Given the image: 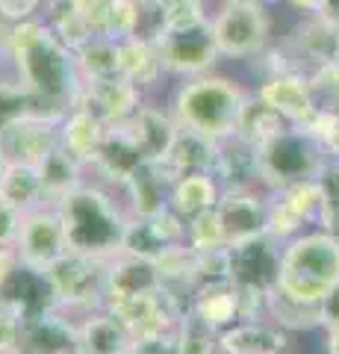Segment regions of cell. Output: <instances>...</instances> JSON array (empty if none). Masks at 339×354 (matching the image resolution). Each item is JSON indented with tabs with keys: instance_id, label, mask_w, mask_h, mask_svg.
Returning a JSON list of instances; mask_svg holds the SVG:
<instances>
[{
	"instance_id": "1",
	"label": "cell",
	"mask_w": 339,
	"mask_h": 354,
	"mask_svg": "<svg viewBox=\"0 0 339 354\" xmlns=\"http://www.w3.org/2000/svg\"><path fill=\"white\" fill-rule=\"evenodd\" d=\"M3 48L15 65V77L39 97L50 118L62 121L71 106H77L83 92L77 57L68 44L59 41L45 18L12 24L6 30Z\"/></svg>"
},
{
	"instance_id": "2",
	"label": "cell",
	"mask_w": 339,
	"mask_h": 354,
	"mask_svg": "<svg viewBox=\"0 0 339 354\" xmlns=\"http://www.w3.org/2000/svg\"><path fill=\"white\" fill-rule=\"evenodd\" d=\"M53 207L65 221L71 251L89 254L97 260H113L115 254H122L130 213L106 186L86 180Z\"/></svg>"
},
{
	"instance_id": "3",
	"label": "cell",
	"mask_w": 339,
	"mask_h": 354,
	"mask_svg": "<svg viewBox=\"0 0 339 354\" xmlns=\"http://www.w3.org/2000/svg\"><path fill=\"white\" fill-rule=\"evenodd\" d=\"M248 101L251 95L231 77L201 74L177 86L171 97V115L183 130H195L213 142H222L239 130Z\"/></svg>"
},
{
	"instance_id": "4",
	"label": "cell",
	"mask_w": 339,
	"mask_h": 354,
	"mask_svg": "<svg viewBox=\"0 0 339 354\" xmlns=\"http://www.w3.org/2000/svg\"><path fill=\"white\" fill-rule=\"evenodd\" d=\"M339 283V236L327 230L298 234L283 245L278 286L283 295L304 304H322Z\"/></svg>"
},
{
	"instance_id": "5",
	"label": "cell",
	"mask_w": 339,
	"mask_h": 354,
	"mask_svg": "<svg viewBox=\"0 0 339 354\" xmlns=\"http://www.w3.org/2000/svg\"><path fill=\"white\" fill-rule=\"evenodd\" d=\"M331 157L319 139H313L304 127H289L280 136L269 139L266 145H260V174L266 192H278L287 186L316 180L322 171V165Z\"/></svg>"
},
{
	"instance_id": "6",
	"label": "cell",
	"mask_w": 339,
	"mask_h": 354,
	"mask_svg": "<svg viewBox=\"0 0 339 354\" xmlns=\"http://www.w3.org/2000/svg\"><path fill=\"white\" fill-rule=\"evenodd\" d=\"M218 53L227 59H251L269 48L271 21L266 6L248 0H222L210 12Z\"/></svg>"
},
{
	"instance_id": "7",
	"label": "cell",
	"mask_w": 339,
	"mask_h": 354,
	"mask_svg": "<svg viewBox=\"0 0 339 354\" xmlns=\"http://www.w3.org/2000/svg\"><path fill=\"white\" fill-rule=\"evenodd\" d=\"M48 283L53 292V301L65 313H92L104 307L106 298V260L89 257V254L68 251L62 260H57L48 269Z\"/></svg>"
},
{
	"instance_id": "8",
	"label": "cell",
	"mask_w": 339,
	"mask_h": 354,
	"mask_svg": "<svg viewBox=\"0 0 339 354\" xmlns=\"http://www.w3.org/2000/svg\"><path fill=\"white\" fill-rule=\"evenodd\" d=\"M154 39L159 44L166 71L186 77V80L210 74L213 65L222 59L210 18L195 21V24H183V27H159L154 32Z\"/></svg>"
},
{
	"instance_id": "9",
	"label": "cell",
	"mask_w": 339,
	"mask_h": 354,
	"mask_svg": "<svg viewBox=\"0 0 339 354\" xmlns=\"http://www.w3.org/2000/svg\"><path fill=\"white\" fill-rule=\"evenodd\" d=\"M15 251H18L24 269L48 274L50 266L71 251L59 209L53 204H48V207H39V209H32V213H27L24 221H21Z\"/></svg>"
},
{
	"instance_id": "10",
	"label": "cell",
	"mask_w": 339,
	"mask_h": 354,
	"mask_svg": "<svg viewBox=\"0 0 339 354\" xmlns=\"http://www.w3.org/2000/svg\"><path fill=\"white\" fill-rule=\"evenodd\" d=\"M218 221L224 230V245L239 248L245 242L266 236L269 225V195L262 192H222L215 204Z\"/></svg>"
},
{
	"instance_id": "11",
	"label": "cell",
	"mask_w": 339,
	"mask_h": 354,
	"mask_svg": "<svg viewBox=\"0 0 339 354\" xmlns=\"http://www.w3.org/2000/svg\"><path fill=\"white\" fill-rule=\"evenodd\" d=\"M183 301L174 292H168L166 286H159L154 292L136 295L130 301L113 307V313L127 325V330L136 337H148V334H162V330H174L180 325V319L186 313Z\"/></svg>"
},
{
	"instance_id": "12",
	"label": "cell",
	"mask_w": 339,
	"mask_h": 354,
	"mask_svg": "<svg viewBox=\"0 0 339 354\" xmlns=\"http://www.w3.org/2000/svg\"><path fill=\"white\" fill-rule=\"evenodd\" d=\"M213 177L222 186V192H260L262 174H260V148L254 142L242 139L239 133L215 142V162Z\"/></svg>"
},
{
	"instance_id": "13",
	"label": "cell",
	"mask_w": 339,
	"mask_h": 354,
	"mask_svg": "<svg viewBox=\"0 0 339 354\" xmlns=\"http://www.w3.org/2000/svg\"><path fill=\"white\" fill-rule=\"evenodd\" d=\"M180 242H186V221L168 207L159 216H130L122 254H136V257L157 263L168 248L180 245Z\"/></svg>"
},
{
	"instance_id": "14",
	"label": "cell",
	"mask_w": 339,
	"mask_h": 354,
	"mask_svg": "<svg viewBox=\"0 0 339 354\" xmlns=\"http://www.w3.org/2000/svg\"><path fill=\"white\" fill-rule=\"evenodd\" d=\"M257 97H262L269 106H275L295 127H304L319 109V101H316V92L310 86V74L304 71L266 77L262 86L257 88Z\"/></svg>"
},
{
	"instance_id": "15",
	"label": "cell",
	"mask_w": 339,
	"mask_h": 354,
	"mask_svg": "<svg viewBox=\"0 0 339 354\" xmlns=\"http://www.w3.org/2000/svg\"><path fill=\"white\" fill-rule=\"evenodd\" d=\"M77 104L95 109L106 124H127L136 115V109L145 104V97H142V88L136 83L115 74V77H104V80H83V92Z\"/></svg>"
},
{
	"instance_id": "16",
	"label": "cell",
	"mask_w": 339,
	"mask_h": 354,
	"mask_svg": "<svg viewBox=\"0 0 339 354\" xmlns=\"http://www.w3.org/2000/svg\"><path fill=\"white\" fill-rule=\"evenodd\" d=\"M162 286L159 269L154 260L136 257V254H115L113 260H106V298L104 307L113 310L118 304L130 301L136 295L154 292Z\"/></svg>"
},
{
	"instance_id": "17",
	"label": "cell",
	"mask_w": 339,
	"mask_h": 354,
	"mask_svg": "<svg viewBox=\"0 0 339 354\" xmlns=\"http://www.w3.org/2000/svg\"><path fill=\"white\" fill-rule=\"evenodd\" d=\"M283 260V242L271 239L269 234L254 242H245L239 248H231L233 281L242 286H257L262 292H271L278 286Z\"/></svg>"
},
{
	"instance_id": "18",
	"label": "cell",
	"mask_w": 339,
	"mask_h": 354,
	"mask_svg": "<svg viewBox=\"0 0 339 354\" xmlns=\"http://www.w3.org/2000/svg\"><path fill=\"white\" fill-rule=\"evenodd\" d=\"M171 186H174V180L168 177V171L162 169V162L145 160L122 183L127 213L130 216H142V218L145 216H159L162 209H168Z\"/></svg>"
},
{
	"instance_id": "19",
	"label": "cell",
	"mask_w": 339,
	"mask_h": 354,
	"mask_svg": "<svg viewBox=\"0 0 339 354\" xmlns=\"http://www.w3.org/2000/svg\"><path fill=\"white\" fill-rule=\"evenodd\" d=\"M59 145V118H27L6 130L0 136V148H3L9 162H24V165H39L48 153Z\"/></svg>"
},
{
	"instance_id": "20",
	"label": "cell",
	"mask_w": 339,
	"mask_h": 354,
	"mask_svg": "<svg viewBox=\"0 0 339 354\" xmlns=\"http://www.w3.org/2000/svg\"><path fill=\"white\" fill-rule=\"evenodd\" d=\"M142 162H145V153H142L130 127L127 124H109L104 145L97 151V157L92 160L89 169L95 174H101L106 183H115L118 189H122V183L139 169Z\"/></svg>"
},
{
	"instance_id": "21",
	"label": "cell",
	"mask_w": 339,
	"mask_h": 354,
	"mask_svg": "<svg viewBox=\"0 0 339 354\" xmlns=\"http://www.w3.org/2000/svg\"><path fill=\"white\" fill-rule=\"evenodd\" d=\"M127 127L133 133V139L139 142L145 160H154V162H162L168 157L174 139H177V133H180V124L174 121L171 109L166 113L162 106H154L148 101L136 109V115L127 121Z\"/></svg>"
},
{
	"instance_id": "22",
	"label": "cell",
	"mask_w": 339,
	"mask_h": 354,
	"mask_svg": "<svg viewBox=\"0 0 339 354\" xmlns=\"http://www.w3.org/2000/svg\"><path fill=\"white\" fill-rule=\"evenodd\" d=\"M109 124L89 106H71L65 118L59 121V145L65 151H71L77 160H83L86 165H92V160L97 157L104 139H106Z\"/></svg>"
},
{
	"instance_id": "23",
	"label": "cell",
	"mask_w": 339,
	"mask_h": 354,
	"mask_svg": "<svg viewBox=\"0 0 339 354\" xmlns=\"http://www.w3.org/2000/svg\"><path fill=\"white\" fill-rule=\"evenodd\" d=\"M118 71L130 83H136L142 92L157 86L162 74H168L159 53V44L148 32H136V36L118 41Z\"/></svg>"
},
{
	"instance_id": "24",
	"label": "cell",
	"mask_w": 339,
	"mask_h": 354,
	"mask_svg": "<svg viewBox=\"0 0 339 354\" xmlns=\"http://www.w3.org/2000/svg\"><path fill=\"white\" fill-rule=\"evenodd\" d=\"M189 310L195 316H201L213 330L222 334L224 328H231L236 322H245L242 313V286L236 281L227 283H215V286H204L192 295Z\"/></svg>"
},
{
	"instance_id": "25",
	"label": "cell",
	"mask_w": 339,
	"mask_h": 354,
	"mask_svg": "<svg viewBox=\"0 0 339 354\" xmlns=\"http://www.w3.org/2000/svg\"><path fill=\"white\" fill-rule=\"evenodd\" d=\"M287 348L283 328L266 319H248L236 322L218 334V354H269Z\"/></svg>"
},
{
	"instance_id": "26",
	"label": "cell",
	"mask_w": 339,
	"mask_h": 354,
	"mask_svg": "<svg viewBox=\"0 0 339 354\" xmlns=\"http://www.w3.org/2000/svg\"><path fill=\"white\" fill-rule=\"evenodd\" d=\"M133 334L113 310H92L80 322V351L83 354H127Z\"/></svg>"
},
{
	"instance_id": "27",
	"label": "cell",
	"mask_w": 339,
	"mask_h": 354,
	"mask_svg": "<svg viewBox=\"0 0 339 354\" xmlns=\"http://www.w3.org/2000/svg\"><path fill=\"white\" fill-rule=\"evenodd\" d=\"M213 162H215V142L201 136V133H195V130L180 127L168 157L162 160V169L168 171L171 180H180L186 174L213 171Z\"/></svg>"
},
{
	"instance_id": "28",
	"label": "cell",
	"mask_w": 339,
	"mask_h": 354,
	"mask_svg": "<svg viewBox=\"0 0 339 354\" xmlns=\"http://www.w3.org/2000/svg\"><path fill=\"white\" fill-rule=\"evenodd\" d=\"M222 198V186L213 177V171H198V174H186L180 180H174L168 207L177 213L183 221H189L192 216L213 209Z\"/></svg>"
},
{
	"instance_id": "29",
	"label": "cell",
	"mask_w": 339,
	"mask_h": 354,
	"mask_svg": "<svg viewBox=\"0 0 339 354\" xmlns=\"http://www.w3.org/2000/svg\"><path fill=\"white\" fill-rule=\"evenodd\" d=\"M336 39H339V30L333 24H327L322 15H307V21H301L292 30L287 44L292 48L295 57L313 62L316 68V65L331 62L336 57Z\"/></svg>"
},
{
	"instance_id": "30",
	"label": "cell",
	"mask_w": 339,
	"mask_h": 354,
	"mask_svg": "<svg viewBox=\"0 0 339 354\" xmlns=\"http://www.w3.org/2000/svg\"><path fill=\"white\" fill-rule=\"evenodd\" d=\"M86 165L83 160H77L71 151H65L62 145H57L45 160L39 162V174H41V183H45V192H48V204H57L59 198H65L68 192H74L77 186L86 183Z\"/></svg>"
},
{
	"instance_id": "31",
	"label": "cell",
	"mask_w": 339,
	"mask_h": 354,
	"mask_svg": "<svg viewBox=\"0 0 339 354\" xmlns=\"http://www.w3.org/2000/svg\"><path fill=\"white\" fill-rule=\"evenodd\" d=\"M0 195L12 207H18L24 216L39 207H48V192H45V183H41L39 165L9 162L3 180H0Z\"/></svg>"
},
{
	"instance_id": "32",
	"label": "cell",
	"mask_w": 339,
	"mask_h": 354,
	"mask_svg": "<svg viewBox=\"0 0 339 354\" xmlns=\"http://www.w3.org/2000/svg\"><path fill=\"white\" fill-rule=\"evenodd\" d=\"M266 316L283 330H313V328H325V316H322V304H304L295 298L283 295L280 290L269 292V307Z\"/></svg>"
},
{
	"instance_id": "33",
	"label": "cell",
	"mask_w": 339,
	"mask_h": 354,
	"mask_svg": "<svg viewBox=\"0 0 339 354\" xmlns=\"http://www.w3.org/2000/svg\"><path fill=\"white\" fill-rule=\"evenodd\" d=\"M36 115L50 118L45 109H41L39 97L32 95L18 77L0 80V136H3L6 130H12L15 124H21V121L36 118Z\"/></svg>"
},
{
	"instance_id": "34",
	"label": "cell",
	"mask_w": 339,
	"mask_h": 354,
	"mask_svg": "<svg viewBox=\"0 0 339 354\" xmlns=\"http://www.w3.org/2000/svg\"><path fill=\"white\" fill-rule=\"evenodd\" d=\"M292 124L287 118H283L275 106H269L262 97L257 95H251V101L245 106V113H242V121H239V136L248 139V142H254V145H266L269 139H275L280 136L283 130H289Z\"/></svg>"
},
{
	"instance_id": "35",
	"label": "cell",
	"mask_w": 339,
	"mask_h": 354,
	"mask_svg": "<svg viewBox=\"0 0 339 354\" xmlns=\"http://www.w3.org/2000/svg\"><path fill=\"white\" fill-rule=\"evenodd\" d=\"M45 21L59 36V41H65L71 50H80L86 41L95 39V30L86 24V18L80 15V9L74 6V0H48Z\"/></svg>"
},
{
	"instance_id": "36",
	"label": "cell",
	"mask_w": 339,
	"mask_h": 354,
	"mask_svg": "<svg viewBox=\"0 0 339 354\" xmlns=\"http://www.w3.org/2000/svg\"><path fill=\"white\" fill-rule=\"evenodd\" d=\"M77 57V68L83 80H104V77H115L118 71V41L106 36H95L74 50Z\"/></svg>"
},
{
	"instance_id": "37",
	"label": "cell",
	"mask_w": 339,
	"mask_h": 354,
	"mask_svg": "<svg viewBox=\"0 0 339 354\" xmlns=\"http://www.w3.org/2000/svg\"><path fill=\"white\" fill-rule=\"evenodd\" d=\"M177 334L180 354H218V330H213L201 316L186 310L180 325L174 328Z\"/></svg>"
},
{
	"instance_id": "38",
	"label": "cell",
	"mask_w": 339,
	"mask_h": 354,
	"mask_svg": "<svg viewBox=\"0 0 339 354\" xmlns=\"http://www.w3.org/2000/svg\"><path fill=\"white\" fill-rule=\"evenodd\" d=\"M186 242L195 251H215V248H227L224 245V230L222 221H218L215 207L206 209V213H198L186 221Z\"/></svg>"
},
{
	"instance_id": "39",
	"label": "cell",
	"mask_w": 339,
	"mask_h": 354,
	"mask_svg": "<svg viewBox=\"0 0 339 354\" xmlns=\"http://www.w3.org/2000/svg\"><path fill=\"white\" fill-rule=\"evenodd\" d=\"M21 330H24V313H21V307L0 295V354L21 351Z\"/></svg>"
},
{
	"instance_id": "40",
	"label": "cell",
	"mask_w": 339,
	"mask_h": 354,
	"mask_svg": "<svg viewBox=\"0 0 339 354\" xmlns=\"http://www.w3.org/2000/svg\"><path fill=\"white\" fill-rule=\"evenodd\" d=\"M310 86L316 92V101L319 106H331L339 109V62H322L310 71Z\"/></svg>"
},
{
	"instance_id": "41",
	"label": "cell",
	"mask_w": 339,
	"mask_h": 354,
	"mask_svg": "<svg viewBox=\"0 0 339 354\" xmlns=\"http://www.w3.org/2000/svg\"><path fill=\"white\" fill-rule=\"evenodd\" d=\"M304 130H307L313 139H319L331 153L339 151V109L319 106L316 109V115L304 124Z\"/></svg>"
},
{
	"instance_id": "42",
	"label": "cell",
	"mask_w": 339,
	"mask_h": 354,
	"mask_svg": "<svg viewBox=\"0 0 339 354\" xmlns=\"http://www.w3.org/2000/svg\"><path fill=\"white\" fill-rule=\"evenodd\" d=\"M41 6H48V0H0V24L12 27L21 21L41 18Z\"/></svg>"
},
{
	"instance_id": "43",
	"label": "cell",
	"mask_w": 339,
	"mask_h": 354,
	"mask_svg": "<svg viewBox=\"0 0 339 354\" xmlns=\"http://www.w3.org/2000/svg\"><path fill=\"white\" fill-rule=\"evenodd\" d=\"M127 354H180L177 334H174V330H162V334L136 337Z\"/></svg>"
},
{
	"instance_id": "44",
	"label": "cell",
	"mask_w": 339,
	"mask_h": 354,
	"mask_svg": "<svg viewBox=\"0 0 339 354\" xmlns=\"http://www.w3.org/2000/svg\"><path fill=\"white\" fill-rule=\"evenodd\" d=\"M21 221H24V213L0 195V245H15L21 234Z\"/></svg>"
},
{
	"instance_id": "45",
	"label": "cell",
	"mask_w": 339,
	"mask_h": 354,
	"mask_svg": "<svg viewBox=\"0 0 339 354\" xmlns=\"http://www.w3.org/2000/svg\"><path fill=\"white\" fill-rule=\"evenodd\" d=\"M21 269V257L15 245H0V290L12 281V274Z\"/></svg>"
},
{
	"instance_id": "46",
	"label": "cell",
	"mask_w": 339,
	"mask_h": 354,
	"mask_svg": "<svg viewBox=\"0 0 339 354\" xmlns=\"http://www.w3.org/2000/svg\"><path fill=\"white\" fill-rule=\"evenodd\" d=\"M322 316H325V328H327V325H339V283L325 295V301H322Z\"/></svg>"
},
{
	"instance_id": "47",
	"label": "cell",
	"mask_w": 339,
	"mask_h": 354,
	"mask_svg": "<svg viewBox=\"0 0 339 354\" xmlns=\"http://www.w3.org/2000/svg\"><path fill=\"white\" fill-rule=\"evenodd\" d=\"M319 227L327 230V234L339 236V201H331L322 207V218H319Z\"/></svg>"
},
{
	"instance_id": "48",
	"label": "cell",
	"mask_w": 339,
	"mask_h": 354,
	"mask_svg": "<svg viewBox=\"0 0 339 354\" xmlns=\"http://www.w3.org/2000/svg\"><path fill=\"white\" fill-rule=\"evenodd\" d=\"M287 3H289L292 9H298L301 15H319L327 0H287Z\"/></svg>"
},
{
	"instance_id": "49",
	"label": "cell",
	"mask_w": 339,
	"mask_h": 354,
	"mask_svg": "<svg viewBox=\"0 0 339 354\" xmlns=\"http://www.w3.org/2000/svg\"><path fill=\"white\" fill-rule=\"evenodd\" d=\"M325 351L327 354H339V325H327L325 328Z\"/></svg>"
},
{
	"instance_id": "50",
	"label": "cell",
	"mask_w": 339,
	"mask_h": 354,
	"mask_svg": "<svg viewBox=\"0 0 339 354\" xmlns=\"http://www.w3.org/2000/svg\"><path fill=\"white\" fill-rule=\"evenodd\" d=\"M327 24H333L339 30V0H327V3L322 6V12H319Z\"/></svg>"
},
{
	"instance_id": "51",
	"label": "cell",
	"mask_w": 339,
	"mask_h": 354,
	"mask_svg": "<svg viewBox=\"0 0 339 354\" xmlns=\"http://www.w3.org/2000/svg\"><path fill=\"white\" fill-rule=\"evenodd\" d=\"M6 165H9V160H6L3 148H0V180H3V174H6Z\"/></svg>"
},
{
	"instance_id": "52",
	"label": "cell",
	"mask_w": 339,
	"mask_h": 354,
	"mask_svg": "<svg viewBox=\"0 0 339 354\" xmlns=\"http://www.w3.org/2000/svg\"><path fill=\"white\" fill-rule=\"evenodd\" d=\"M248 3H260V6H269V3H275V0H248Z\"/></svg>"
},
{
	"instance_id": "53",
	"label": "cell",
	"mask_w": 339,
	"mask_h": 354,
	"mask_svg": "<svg viewBox=\"0 0 339 354\" xmlns=\"http://www.w3.org/2000/svg\"><path fill=\"white\" fill-rule=\"evenodd\" d=\"M333 59H336V62H339V39H336V57H333Z\"/></svg>"
},
{
	"instance_id": "54",
	"label": "cell",
	"mask_w": 339,
	"mask_h": 354,
	"mask_svg": "<svg viewBox=\"0 0 339 354\" xmlns=\"http://www.w3.org/2000/svg\"><path fill=\"white\" fill-rule=\"evenodd\" d=\"M269 354H283V351H269Z\"/></svg>"
},
{
	"instance_id": "55",
	"label": "cell",
	"mask_w": 339,
	"mask_h": 354,
	"mask_svg": "<svg viewBox=\"0 0 339 354\" xmlns=\"http://www.w3.org/2000/svg\"><path fill=\"white\" fill-rule=\"evenodd\" d=\"M336 157H339V151H336Z\"/></svg>"
}]
</instances>
